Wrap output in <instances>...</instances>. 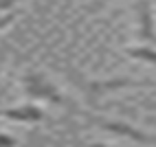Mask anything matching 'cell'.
Segmentation results:
<instances>
[{"mask_svg": "<svg viewBox=\"0 0 156 147\" xmlns=\"http://www.w3.org/2000/svg\"><path fill=\"white\" fill-rule=\"evenodd\" d=\"M77 86L84 90L86 99L97 106L101 97H108L112 92L126 90V88H152L156 86V79H132V77H110V79H86L77 81Z\"/></svg>", "mask_w": 156, "mask_h": 147, "instance_id": "cell-1", "label": "cell"}, {"mask_svg": "<svg viewBox=\"0 0 156 147\" xmlns=\"http://www.w3.org/2000/svg\"><path fill=\"white\" fill-rule=\"evenodd\" d=\"M22 86H24V94L31 99H42L48 103H55V106H66V99L59 92V88L51 79H46L42 72H27Z\"/></svg>", "mask_w": 156, "mask_h": 147, "instance_id": "cell-2", "label": "cell"}, {"mask_svg": "<svg viewBox=\"0 0 156 147\" xmlns=\"http://www.w3.org/2000/svg\"><path fill=\"white\" fill-rule=\"evenodd\" d=\"M90 123L99 125L103 132L114 134V136H123L132 143H139V145H156V136H150L147 132H143L141 128L126 121H112V119H101V117H88Z\"/></svg>", "mask_w": 156, "mask_h": 147, "instance_id": "cell-3", "label": "cell"}, {"mask_svg": "<svg viewBox=\"0 0 156 147\" xmlns=\"http://www.w3.org/2000/svg\"><path fill=\"white\" fill-rule=\"evenodd\" d=\"M136 22H139V40L143 44H156V16L150 0H139L136 2Z\"/></svg>", "mask_w": 156, "mask_h": 147, "instance_id": "cell-4", "label": "cell"}, {"mask_svg": "<svg viewBox=\"0 0 156 147\" xmlns=\"http://www.w3.org/2000/svg\"><path fill=\"white\" fill-rule=\"evenodd\" d=\"M0 119L16 123H40L44 119V110L37 106H20V108H0Z\"/></svg>", "mask_w": 156, "mask_h": 147, "instance_id": "cell-5", "label": "cell"}, {"mask_svg": "<svg viewBox=\"0 0 156 147\" xmlns=\"http://www.w3.org/2000/svg\"><path fill=\"white\" fill-rule=\"evenodd\" d=\"M128 55L136 61H145V64L156 66V48L150 44H141V46H132L128 48Z\"/></svg>", "mask_w": 156, "mask_h": 147, "instance_id": "cell-6", "label": "cell"}, {"mask_svg": "<svg viewBox=\"0 0 156 147\" xmlns=\"http://www.w3.org/2000/svg\"><path fill=\"white\" fill-rule=\"evenodd\" d=\"M13 20H16V13H13V11H9V13H5V16H0V31H2L7 24H11Z\"/></svg>", "mask_w": 156, "mask_h": 147, "instance_id": "cell-7", "label": "cell"}, {"mask_svg": "<svg viewBox=\"0 0 156 147\" xmlns=\"http://www.w3.org/2000/svg\"><path fill=\"white\" fill-rule=\"evenodd\" d=\"M20 0H0V11H9V9H13Z\"/></svg>", "mask_w": 156, "mask_h": 147, "instance_id": "cell-8", "label": "cell"}, {"mask_svg": "<svg viewBox=\"0 0 156 147\" xmlns=\"http://www.w3.org/2000/svg\"><path fill=\"white\" fill-rule=\"evenodd\" d=\"M0 145H16V138L7 136V134H0Z\"/></svg>", "mask_w": 156, "mask_h": 147, "instance_id": "cell-9", "label": "cell"}, {"mask_svg": "<svg viewBox=\"0 0 156 147\" xmlns=\"http://www.w3.org/2000/svg\"><path fill=\"white\" fill-rule=\"evenodd\" d=\"M5 59H7V46H0V70L5 66Z\"/></svg>", "mask_w": 156, "mask_h": 147, "instance_id": "cell-10", "label": "cell"}, {"mask_svg": "<svg viewBox=\"0 0 156 147\" xmlns=\"http://www.w3.org/2000/svg\"><path fill=\"white\" fill-rule=\"evenodd\" d=\"M141 106H143V108H150V110L156 112V103H141Z\"/></svg>", "mask_w": 156, "mask_h": 147, "instance_id": "cell-11", "label": "cell"}]
</instances>
